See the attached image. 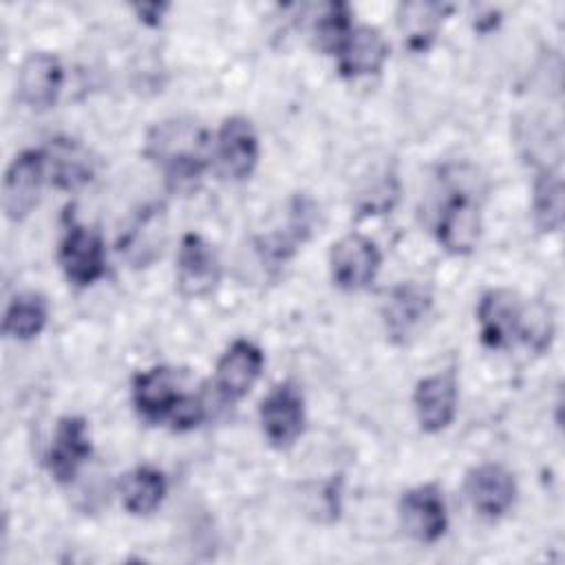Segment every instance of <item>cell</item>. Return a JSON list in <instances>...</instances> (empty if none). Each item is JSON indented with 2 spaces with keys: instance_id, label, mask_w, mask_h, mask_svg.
I'll return each mask as SVG.
<instances>
[{
  "instance_id": "6da1fadb",
  "label": "cell",
  "mask_w": 565,
  "mask_h": 565,
  "mask_svg": "<svg viewBox=\"0 0 565 565\" xmlns=\"http://www.w3.org/2000/svg\"><path fill=\"white\" fill-rule=\"evenodd\" d=\"M214 143L192 117H170L154 124L143 141V157L152 161L172 190H190L210 166Z\"/></svg>"
},
{
  "instance_id": "7a4b0ae2",
  "label": "cell",
  "mask_w": 565,
  "mask_h": 565,
  "mask_svg": "<svg viewBox=\"0 0 565 565\" xmlns=\"http://www.w3.org/2000/svg\"><path fill=\"white\" fill-rule=\"evenodd\" d=\"M446 196L437 210L435 218V236L437 243L455 256L470 254L481 236V207L477 199V188H470L466 183V177H457L452 172H446Z\"/></svg>"
},
{
  "instance_id": "3957f363",
  "label": "cell",
  "mask_w": 565,
  "mask_h": 565,
  "mask_svg": "<svg viewBox=\"0 0 565 565\" xmlns=\"http://www.w3.org/2000/svg\"><path fill=\"white\" fill-rule=\"evenodd\" d=\"M57 263L66 280L75 287H90L106 274V247L99 230L68 221L60 247Z\"/></svg>"
},
{
  "instance_id": "277c9868",
  "label": "cell",
  "mask_w": 565,
  "mask_h": 565,
  "mask_svg": "<svg viewBox=\"0 0 565 565\" xmlns=\"http://www.w3.org/2000/svg\"><path fill=\"white\" fill-rule=\"evenodd\" d=\"M46 174L44 148H26L11 159L2 179V210L9 221L18 223L33 212Z\"/></svg>"
},
{
  "instance_id": "5b68a950",
  "label": "cell",
  "mask_w": 565,
  "mask_h": 565,
  "mask_svg": "<svg viewBox=\"0 0 565 565\" xmlns=\"http://www.w3.org/2000/svg\"><path fill=\"white\" fill-rule=\"evenodd\" d=\"M380 265H382V254L375 241H371L364 234L351 232L331 245V252H329L331 280L342 291L366 289L375 280Z\"/></svg>"
},
{
  "instance_id": "8992f818",
  "label": "cell",
  "mask_w": 565,
  "mask_h": 565,
  "mask_svg": "<svg viewBox=\"0 0 565 565\" xmlns=\"http://www.w3.org/2000/svg\"><path fill=\"white\" fill-rule=\"evenodd\" d=\"M212 157L216 159V166L225 179H249L260 159V141L254 124L243 115L223 119Z\"/></svg>"
},
{
  "instance_id": "52a82bcc",
  "label": "cell",
  "mask_w": 565,
  "mask_h": 565,
  "mask_svg": "<svg viewBox=\"0 0 565 565\" xmlns=\"http://www.w3.org/2000/svg\"><path fill=\"white\" fill-rule=\"evenodd\" d=\"M397 512L404 532L424 545L437 543L448 530V508L437 483L408 488L399 499Z\"/></svg>"
},
{
  "instance_id": "ba28073f",
  "label": "cell",
  "mask_w": 565,
  "mask_h": 565,
  "mask_svg": "<svg viewBox=\"0 0 565 565\" xmlns=\"http://www.w3.org/2000/svg\"><path fill=\"white\" fill-rule=\"evenodd\" d=\"M457 402L459 377L452 366L422 377L413 391V406L419 428L428 435L446 430L457 415Z\"/></svg>"
},
{
  "instance_id": "9c48e42d",
  "label": "cell",
  "mask_w": 565,
  "mask_h": 565,
  "mask_svg": "<svg viewBox=\"0 0 565 565\" xmlns=\"http://www.w3.org/2000/svg\"><path fill=\"white\" fill-rule=\"evenodd\" d=\"M265 439L274 448H289L305 428V399L296 384H276L260 402L258 408Z\"/></svg>"
},
{
  "instance_id": "30bf717a",
  "label": "cell",
  "mask_w": 565,
  "mask_h": 565,
  "mask_svg": "<svg viewBox=\"0 0 565 565\" xmlns=\"http://www.w3.org/2000/svg\"><path fill=\"white\" fill-rule=\"evenodd\" d=\"M433 309V294L419 282L395 285L382 302V322L393 344H406Z\"/></svg>"
},
{
  "instance_id": "8fae6325",
  "label": "cell",
  "mask_w": 565,
  "mask_h": 565,
  "mask_svg": "<svg viewBox=\"0 0 565 565\" xmlns=\"http://www.w3.org/2000/svg\"><path fill=\"white\" fill-rule=\"evenodd\" d=\"M263 366L265 355L256 342L247 338L234 340L216 362L214 388L218 397L230 404L243 399L260 377Z\"/></svg>"
},
{
  "instance_id": "7c38bea8",
  "label": "cell",
  "mask_w": 565,
  "mask_h": 565,
  "mask_svg": "<svg viewBox=\"0 0 565 565\" xmlns=\"http://www.w3.org/2000/svg\"><path fill=\"white\" fill-rule=\"evenodd\" d=\"M221 263L214 247L196 232L183 234L177 252V287L185 298H201L216 289Z\"/></svg>"
},
{
  "instance_id": "4fadbf2b",
  "label": "cell",
  "mask_w": 565,
  "mask_h": 565,
  "mask_svg": "<svg viewBox=\"0 0 565 565\" xmlns=\"http://www.w3.org/2000/svg\"><path fill=\"white\" fill-rule=\"evenodd\" d=\"M516 479L503 463H479L466 475V497L483 519H501L516 501Z\"/></svg>"
},
{
  "instance_id": "5bb4252c",
  "label": "cell",
  "mask_w": 565,
  "mask_h": 565,
  "mask_svg": "<svg viewBox=\"0 0 565 565\" xmlns=\"http://www.w3.org/2000/svg\"><path fill=\"white\" fill-rule=\"evenodd\" d=\"M93 452L88 424L79 415L57 419L53 439L46 452V468L57 483H71Z\"/></svg>"
},
{
  "instance_id": "9a60e30c",
  "label": "cell",
  "mask_w": 565,
  "mask_h": 565,
  "mask_svg": "<svg viewBox=\"0 0 565 565\" xmlns=\"http://www.w3.org/2000/svg\"><path fill=\"white\" fill-rule=\"evenodd\" d=\"M18 97L31 110L55 106L64 86V66L53 53H29L18 71Z\"/></svg>"
},
{
  "instance_id": "2e32d148",
  "label": "cell",
  "mask_w": 565,
  "mask_h": 565,
  "mask_svg": "<svg viewBox=\"0 0 565 565\" xmlns=\"http://www.w3.org/2000/svg\"><path fill=\"white\" fill-rule=\"evenodd\" d=\"M523 300L505 287L488 289L477 305L479 340L488 349H505L516 338Z\"/></svg>"
},
{
  "instance_id": "e0dca14e",
  "label": "cell",
  "mask_w": 565,
  "mask_h": 565,
  "mask_svg": "<svg viewBox=\"0 0 565 565\" xmlns=\"http://www.w3.org/2000/svg\"><path fill=\"white\" fill-rule=\"evenodd\" d=\"M181 395L183 391L179 373L163 364L146 369L132 380V404L137 413L150 424L166 422Z\"/></svg>"
},
{
  "instance_id": "ac0fdd59",
  "label": "cell",
  "mask_w": 565,
  "mask_h": 565,
  "mask_svg": "<svg viewBox=\"0 0 565 565\" xmlns=\"http://www.w3.org/2000/svg\"><path fill=\"white\" fill-rule=\"evenodd\" d=\"M338 73L344 79H360L382 71L388 60V42L384 35L369 24H353L344 44L335 53Z\"/></svg>"
},
{
  "instance_id": "d6986e66",
  "label": "cell",
  "mask_w": 565,
  "mask_h": 565,
  "mask_svg": "<svg viewBox=\"0 0 565 565\" xmlns=\"http://www.w3.org/2000/svg\"><path fill=\"white\" fill-rule=\"evenodd\" d=\"M51 183L60 190H77L95 174V159L90 150L71 137H55L44 148Z\"/></svg>"
},
{
  "instance_id": "ffe728a7",
  "label": "cell",
  "mask_w": 565,
  "mask_h": 565,
  "mask_svg": "<svg viewBox=\"0 0 565 565\" xmlns=\"http://www.w3.org/2000/svg\"><path fill=\"white\" fill-rule=\"evenodd\" d=\"M166 243V214L161 205H146L119 238V252L132 267L150 265Z\"/></svg>"
},
{
  "instance_id": "44dd1931",
  "label": "cell",
  "mask_w": 565,
  "mask_h": 565,
  "mask_svg": "<svg viewBox=\"0 0 565 565\" xmlns=\"http://www.w3.org/2000/svg\"><path fill=\"white\" fill-rule=\"evenodd\" d=\"M450 11L448 4L417 0V2H402L397 11V26L404 40V46L411 53H426L439 33L444 15Z\"/></svg>"
},
{
  "instance_id": "7402d4cb",
  "label": "cell",
  "mask_w": 565,
  "mask_h": 565,
  "mask_svg": "<svg viewBox=\"0 0 565 565\" xmlns=\"http://www.w3.org/2000/svg\"><path fill=\"white\" fill-rule=\"evenodd\" d=\"M119 494L126 512L132 516H148L163 503L168 494V479L159 468L141 463L121 477Z\"/></svg>"
},
{
  "instance_id": "603a6c76",
  "label": "cell",
  "mask_w": 565,
  "mask_h": 565,
  "mask_svg": "<svg viewBox=\"0 0 565 565\" xmlns=\"http://www.w3.org/2000/svg\"><path fill=\"white\" fill-rule=\"evenodd\" d=\"M49 322V300L40 291L15 294L2 316V333L11 340L26 342L38 338Z\"/></svg>"
},
{
  "instance_id": "cb8c5ba5",
  "label": "cell",
  "mask_w": 565,
  "mask_h": 565,
  "mask_svg": "<svg viewBox=\"0 0 565 565\" xmlns=\"http://www.w3.org/2000/svg\"><path fill=\"white\" fill-rule=\"evenodd\" d=\"M563 174L558 163L543 166L532 185V216L541 232H558L563 227L565 216V199H563Z\"/></svg>"
},
{
  "instance_id": "d4e9b609",
  "label": "cell",
  "mask_w": 565,
  "mask_h": 565,
  "mask_svg": "<svg viewBox=\"0 0 565 565\" xmlns=\"http://www.w3.org/2000/svg\"><path fill=\"white\" fill-rule=\"evenodd\" d=\"M399 199V179L391 163L377 166L355 190V210L360 216L388 214Z\"/></svg>"
},
{
  "instance_id": "484cf974",
  "label": "cell",
  "mask_w": 565,
  "mask_h": 565,
  "mask_svg": "<svg viewBox=\"0 0 565 565\" xmlns=\"http://www.w3.org/2000/svg\"><path fill=\"white\" fill-rule=\"evenodd\" d=\"M353 29L351 9L344 2H329L318 9L311 24V38L318 51L335 55Z\"/></svg>"
},
{
  "instance_id": "4316f807",
  "label": "cell",
  "mask_w": 565,
  "mask_h": 565,
  "mask_svg": "<svg viewBox=\"0 0 565 565\" xmlns=\"http://www.w3.org/2000/svg\"><path fill=\"white\" fill-rule=\"evenodd\" d=\"M516 338H521L523 344L534 353H545L554 338V320L550 307H545L541 300L523 302Z\"/></svg>"
},
{
  "instance_id": "83f0119b",
  "label": "cell",
  "mask_w": 565,
  "mask_h": 565,
  "mask_svg": "<svg viewBox=\"0 0 565 565\" xmlns=\"http://www.w3.org/2000/svg\"><path fill=\"white\" fill-rule=\"evenodd\" d=\"M205 415H207L205 397L199 393H183L174 411L170 413L168 422L174 430H192L205 419Z\"/></svg>"
},
{
  "instance_id": "f1b7e54d",
  "label": "cell",
  "mask_w": 565,
  "mask_h": 565,
  "mask_svg": "<svg viewBox=\"0 0 565 565\" xmlns=\"http://www.w3.org/2000/svg\"><path fill=\"white\" fill-rule=\"evenodd\" d=\"M132 9H135L137 18H139L143 24L157 26V24L161 22V18L166 15L168 4H163V2H161V4H159V2H146V4H135Z\"/></svg>"
}]
</instances>
